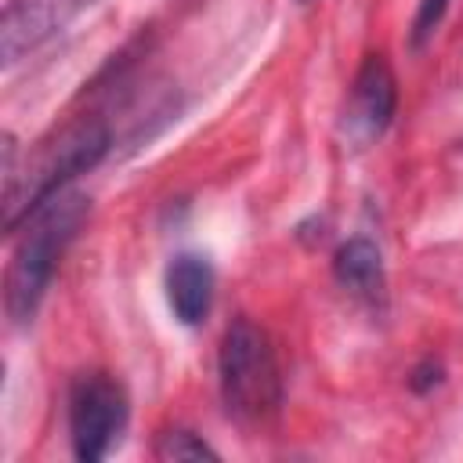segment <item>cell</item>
Returning a JSON list of instances; mask_svg holds the SVG:
<instances>
[{
    "instance_id": "6da1fadb",
    "label": "cell",
    "mask_w": 463,
    "mask_h": 463,
    "mask_svg": "<svg viewBox=\"0 0 463 463\" xmlns=\"http://www.w3.org/2000/svg\"><path fill=\"white\" fill-rule=\"evenodd\" d=\"M112 145V130L98 112L72 116L43 134L22 166H4V232H18L25 217L51 195L69 188L72 177L94 170Z\"/></svg>"
},
{
    "instance_id": "7a4b0ae2",
    "label": "cell",
    "mask_w": 463,
    "mask_h": 463,
    "mask_svg": "<svg viewBox=\"0 0 463 463\" xmlns=\"http://www.w3.org/2000/svg\"><path fill=\"white\" fill-rule=\"evenodd\" d=\"M87 217H90V199L72 188H61L25 217L22 239L11 253L4 279V311L14 326L33 322L61 253L80 235Z\"/></svg>"
},
{
    "instance_id": "3957f363",
    "label": "cell",
    "mask_w": 463,
    "mask_h": 463,
    "mask_svg": "<svg viewBox=\"0 0 463 463\" xmlns=\"http://www.w3.org/2000/svg\"><path fill=\"white\" fill-rule=\"evenodd\" d=\"M221 402L242 427H264L282 409V369L271 336L246 315L232 318L217 351Z\"/></svg>"
},
{
    "instance_id": "277c9868",
    "label": "cell",
    "mask_w": 463,
    "mask_h": 463,
    "mask_svg": "<svg viewBox=\"0 0 463 463\" xmlns=\"http://www.w3.org/2000/svg\"><path fill=\"white\" fill-rule=\"evenodd\" d=\"M130 405L127 391L112 373L87 369L76 373L69 383V441L76 459L98 463L109 456V449L119 441L127 427Z\"/></svg>"
},
{
    "instance_id": "5b68a950",
    "label": "cell",
    "mask_w": 463,
    "mask_h": 463,
    "mask_svg": "<svg viewBox=\"0 0 463 463\" xmlns=\"http://www.w3.org/2000/svg\"><path fill=\"white\" fill-rule=\"evenodd\" d=\"M98 0H7L0 14V54L4 65H14L40 43H47L58 29H65L80 11Z\"/></svg>"
},
{
    "instance_id": "8992f818",
    "label": "cell",
    "mask_w": 463,
    "mask_h": 463,
    "mask_svg": "<svg viewBox=\"0 0 463 463\" xmlns=\"http://www.w3.org/2000/svg\"><path fill=\"white\" fill-rule=\"evenodd\" d=\"M398 109V80L383 54H365V61L354 72L351 101H347V134L358 145L376 141Z\"/></svg>"
},
{
    "instance_id": "52a82bcc",
    "label": "cell",
    "mask_w": 463,
    "mask_h": 463,
    "mask_svg": "<svg viewBox=\"0 0 463 463\" xmlns=\"http://www.w3.org/2000/svg\"><path fill=\"white\" fill-rule=\"evenodd\" d=\"M166 304L181 326H199L213 304V268L199 253H177L166 264Z\"/></svg>"
},
{
    "instance_id": "ba28073f",
    "label": "cell",
    "mask_w": 463,
    "mask_h": 463,
    "mask_svg": "<svg viewBox=\"0 0 463 463\" xmlns=\"http://www.w3.org/2000/svg\"><path fill=\"white\" fill-rule=\"evenodd\" d=\"M333 275L347 293H354L369 304H376L383 297V257H380L376 242L365 235H354L336 250Z\"/></svg>"
},
{
    "instance_id": "9c48e42d",
    "label": "cell",
    "mask_w": 463,
    "mask_h": 463,
    "mask_svg": "<svg viewBox=\"0 0 463 463\" xmlns=\"http://www.w3.org/2000/svg\"><path fill=\"white\" fill-rule=\"evenodd\" d=\"M152 456L163 459V463H181V459H221L217 449H210L195 430L188 427H166L156 445H152Z\"/></svg>"
},
{
    "instance_id": "30bf717a",
    "label": "cell",
    "mask_w": 463,
    "mask_h": 463,
    "mask_svg": "<svg viewBox=\"0 0 463 463\" xmlns=\"http://www.w3.org/2000/svg\"><path fill=\"white\" fill-rule=\"evenodd\" d=\"M445 11H449V0H420V7H416V22H412V43H416V47H423V43L438 33Z\"/></svg>"
},
{
    "instance_id": "8fae6325",
    "label": "cell",
    "mask_w": 463,
    "mask_h": 463,
    "mask_svg": "<svg viewBox=\"0 0 463 463\" xmlns=\"http://www.w3.org/2000/svg\"><path fill=\"white\" fill-rule=\"evenodd\" d=\"M441 380V365L438 362H423L416 373H412V387L416 391H427V387H434Z\"/></svg>"
}]
</instances>
